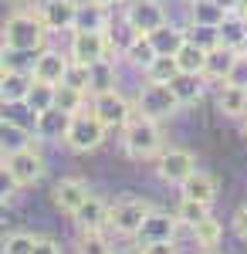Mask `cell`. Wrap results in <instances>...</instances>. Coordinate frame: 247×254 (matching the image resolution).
I'll return each instance as SVG.
<instances>
[{"label": "cell", "instance_id": "1", "mask_svg": "<svg viewBox=\"0 0 247 254\" xmlns=\"http://www.w3.org/2000/svg\"><path fill=\"white\" fill-rule=\"evenodd\" d=\"M48 38V27L41 24L38 14H10L3 20V48L7 51H17V55H34L44 48Z\"/></svg>", "mask_w": 247, "mask_h": 254}, {"label": "cell", "instance_id": "2", "mask_svg": "<svg viewBox=\"0 0 247 254\" xmlns=\"http://www.w3.org/2000/svg\"><path fill=\"white\" fill-rule=\"evenodd\" d=\"M122 146L132 159H152L163 153V132L159 122H152L146 116H129V122L122 126Z\"/></svg>", "mask_w": 247, "mask_h": 254}, {"label": "cell", "instance_id": "3", "mask_svg": "<svg viewBox=\"0 0 247 254\" xmlns=\"http://www.w3.org/2000/svg\"><path fill=\"white\" fill-rule=\"evenodd\" d=\"M105 126H102V119L92 112V109H78L71 112L68 119V132H64V142H68V149H75V153H95L98 146L105 142Z\"/></svg>", "mask_w": 247, "mask_h": 254}, {"label": "cell", "instance_id": "4", "mask_svg": "<svg viewBox=\"0 0 247 254\" xmlns=\"http://www.w3.org/2000/svg\"><path fill=\"white\" fill-rule=\"evenodd\" d=\"M135 109H139V116L152 119V122H163V119L176 116V109H180V98L173 95L170 85H163V81H149L146 88H139Z\"/></svg>", "mask_w": 247, "mask_h": 254}, {"label": "cell", "instance_id": "5", "mask_svg": "<svg viewBox=\"0 0 247 254\" xmlns=\"http://www.w3.org/2000/svg\"><path fill=\"white\" fill-rule=\"evenodd\" d=\"M152 210L149 200H139V196H125V200H119L109 207V214H105V227H112L115 234L122 237H132L139 231V224L146 220V214Z\"/></svg>", "mask_w": 247, "mask_h": 254}, {"label": "cell", "instance_id": "6", "mask_svg": "<svg viewBox=\"0 0 247 254\" xmlns=\"http://www.w3.org/2000/svg\"><path fill=\"white\" fill-rule=\"evenodd\" d=\"M112 55V41L105 31H75L71 34V61L75 64H95Z\"/></svg>", "mask_w": 247, "mask_h": 254}, {"label": "cell", "instance_id": "7", "mask_svg": "<svg viewBox=\"0 0 247 254\" xmlns=\"http://www.w3.org/2000/svg\"><path fill=\"white\" fill-rule=\"evenodd\" d=\"M3 163H7V170L14 173V180H17L20 187H34V183H41V176H44V159L31 146H20L14 153H7Z\"/></svg>", "mask_w": 247, "mask_h": 254}, {"label": "cell", "instance_id": "8", "mask_svg": "<svg viewBox=\"0 0 247 254\" xmlns=\"http://www.w3.org/2000/svg\"><path fill=\"white\" fill-rule=\"evenodd\" d=\"M92 112L102 119L105 129H122L129 122V102L119 95L115 88H105V92H95V102H92Z\"/></svg>", "mask_w": 247, "mask_h": 254}, {"label": "cell", "instance_id": "9", "mask_svg": "<svg viewBox=\"0 0 247 254\" xmlns=\"http://www.w3.org/2000/svg\"><path fill=\"white\" fill-rule=\"evenodd\" d=\"M125 24L132 34H152L159 24H166V10L159 7V0H132V7L125 10Z\"/></svg>", "mask_w": 247, "mask_h": 254}, {"label": "cell", "instance_id": "10", "mask_svg": "<svg viewBox=\"0 0 247 254\" xmlns=\"http://www.w3.org/2000/svg\"><path fill=\"white\" fill-rule=\"evenodd\" d=\"M193 170H196V159L186 149H166V153H159V163H156L159 180L163 183H173V187H180Z\"/></svg>", "mask_w": 247, "mask_h": 254}, {"label": "cell", "instance_id": "11", "mask_svg": "<svg viewBox=\"0 0 247 254\" xmlns=\"http://www.w3.org/2000/svg\"><path fill=\"white\" fill-rule=\"evenodd\" d=\"M176 217L170 214H159V210H149L146 214V220L139 224V231H135V244L139 248H146V244H156V241H173L176 237Z\"/></svg>", "mask_w": 247, "mask_h": 254}, {"label": "cell", "instance_id": "12", "mask_svg": "<svg viewBox=\"0 0 247 254\" xmlns=\"http://www.w3.org/2000/svg\"><path fill=\"white\" fill-rule=\"evenodd\" d=\"M31 81L34 75L31 71H24V68H7L3 64V78H0V102L3 105H20L24 95H27V88H31Z\"/></svg>", "mask_w": 247, "mask_h": 254}, {"label": "cell", "instance_id": "13", "mask_svg": "<svg viewBox=\"0 0 247 254\" xmlns=\"http://www.w3.org/2000/svg\"><path fill=\"white\" fill-rule=\"evenodd\" d=\"M38 10H41L38 14L41 24L48 31H71L75 27V10H78L75 0H51V3H44Z\"/></svg>", "mask_w": 247, "mask_h": 254}, {"label": "cell", "instance_id": "14", "mask_svg": "<svg viewBox=\"0 0 247 254\" xmlns=\"http://www.w3.org/2000/svg\"><path fill=\"white\" fill-rule=\"evenodd\" d=\"M180 190H183V196H190V200L213 203V200H217V190H220V183H217V176L207 173V170H193V173L180 183Z\"/></svg>", "mask_w": 247, "mask_h": 254}, {"label": "cell", "instance_id": "15", "mask_svg": "<svg viewBox=\"0 0 247 254\" xmlns=\"http://www.w3.org/2000/svg\"><path fill=\"white\" fill-rule=\"evenodd\" d=\"M244 38H247V14H241V10H227L224 20L217 24V44L241 51Z\"/></svg>", "mask_w": 247, "mask_h": 254}, {"label": "cell", "instance_id": "16", "mask_svg": "<svg viewBox=\"0 0 247 254\" xmlns=\"http://www.w3.org/2000/svg\"><path fill=\"white\" fill-rule=\"evenodd\" d=\"M68 64H71V58H64V55H58V51H41L38 58H34V71H31V75L38 81H48V85H61Z\"/></svg>", "mask_w": 247, "mask_h": 254}, {"label": "cell", "instance_id": "17", "mask_svg": "<svg viewBox=\"0 0 247 254\" xmlns=\"http://www.w3.org/2000/svg\"><path fill=\"white\" fill-rule=\"evenodd\" d=\"M85 196H88V183H85V180H61L55 187V193H51V200H55V207L61 214L71 217Z\"/></svg>", "mask_w": 247, "mask_h": 254}, {"label": "cell", "instance_id": "18", "mask_svg": "<svg viewBox=\"0 0 247 254\" xmlns=\"http://www.w3.org/2000/svg\"><path fill=\"white\" fill-rule=\"evenodd\" d=\"M68 112H61L58 105H51V109H44V112H38V136L41 139H51V142H58V139H64V132H68Z\"/></svg>", "mask_w": 247, "mask_h": 254}, {"label": "cell", "instance_id": "19", "mask_svg": "<svg viewBox=\"0 0 247 254\" xmlns=\"http://www.w3.org/2000/svg\"><path fill=\"white\" fill-rule=\"evenodd\" d=\"M71 31H109V10L92 0V3H78L75 10V27Z\"/></svg>", "mask_w": 247, "mask_h": 254}, {"label": "cell", "instance_id": "20", "mask_svg": "<svg viewBox=\"0 0 247 254\" xmlns=\"http://www.w3.org/2000/svg\"><path fill=\"white\" fill-rule=\"evenodd\" d=\"M149 38V44L156 48V55H176L180 51V44L186 41V31H180V27H173L170 20L166 24H159L152 34H146Z\"/></svg>", "mask_w": 247, "mask_h": 254}, {"label": "cell", "instance_id": "21", "mask_svg": "<svg viewBox=\"0 0 247 254\" xmlns=\"http://www.w3.org/2000/svg\"><path fill=\"white\" fill-rule=\"evenodd\" d=\"M234 48H224V44H213L207 51V61H203V78H213V81H224L230 71V61H234Z\"/></svg>", "mask_w": 247, "mask_h": 254}, {"label": "cell", "instance_id": "22", "mask_svg": "<svg viewBox=\"0 0 247 254\" xmlns=\"http://www.w3.org/2000/svg\"><path fill=\"white\" fill-rule=\"evenodd\" d=\"M105 214H109V207H105L98 196L88 193L78 203V210L71 214V220H75L78 227H105Z\"/></svg>", "mask_w": 247, "mask_h": 254}, {"label": "cell", "instance_id": "23", "mask_svg": "<svg viewBox=\"0 0 247 254\" xmlns=\"http://www.w3.org/2000/svg\"><path fill=\"white\" fill-rule=\"evenodd\" d=\"M217 105H220V112L227 119H244L247 116V88H237V85L224 81V88L217 95Z\"/></svg>", "mask_w": 247, "mask_h": 254}, {"label": "cell", "instance_id": "24", "mask_svg": "<svg viewBox=\"0 0 247 254\" xmlns=\"http://www.w3.org/2000/svg\"><path fill=\"white\" fill-rule=\"evenodd\" d=\"M173 58H176V68H180L183 75H203V61H207V51H203L200 44H193V41H183V44H180V51H176Z\"/></svg>", "mask_w": 247, "mask_h": 254}, {"label": "cell", "instance_id": "25", "mask_svg": "<svg viewBox=\"0 0 247 254\" xmlns=\"http://www.w3.org/2000/svg\"><path fill=\"white\" fill-rule=\"evenodd\" d=\"M227 14V7H220V0H193L190 7V20L196 27H217Z\"/></svg>", "mask_w": 247, "mask_h": 254}, {"label": "cell", "instance_id": "26", "mask_svg": "<svg viewBox=\"0 0 247 254\" xmlns=\"http://www.w3.org/2000/svg\"><path fill=\"white\" fill-rule=\"evenodd\" d=\"M31 142V132L14 122V119H0V153H14L20 146H27Z\"/></svg>", "mask_w": 247, "mask_h": 254}, {"label": "cell", "instance_id": "27", "mask_svg": "<svg viewBox=\"0 0 247 254\" xmlns=\"http://www.w3.org/2000/svg\"><path fill=\"white\" fill-rule=\"evenodd\" d=\"M200 78H203V75H183V71H180V75L170 81V88H173V95L180 98V105H196V102H200V95H203Z\"/></svg>", "mask_w": 247, "mask_h": 254}, {"label": "cell", "instance_id": "28", "mask_svg": "<svg viewBox=\"0 0 247 254\" xmlns=\"http://www.w3.org/2000/svg\"><path fill=\"white\" fill-rule=\"evenodd\" d=\"M78 254H112V244L102 234V227H78Z\"/></svg>", "mask_w": 247, "mask_h": 254}, {"label": "cell", "instance_id": "29", "mask_svg": "<svg viewBox=\"0 0 247 254\" xmlns=\"http://www.w3.org/2000/svg\"><path fill=\"white\" fill-rule=\"evenodd\" d=\"M55 88L58 85H48V81H31V88H27V95H24V105L38 116V112H44V109H51L55 105Z\"/></svg>", "mask_w": 247, "mask_h": 254}, {"label": "cell", "instance_id": "30", "mask_svg": "<svg viewBox=\"0 0 247 254\" xmlns=\"http://www.w3.org/2000/svg\"><path fill=\"white\" fill-rule=\"evenodd\" d=\"M105 88H115V64L109 58L88 64V92H105Z\"/></svg>", "mask_w": 247, "mask_h": 254}, {"label": "cell", "instance_id": "31", "mask_svg": "<svg viewBox=\"0 0 247 254\" xmlns=\"http://www.w3.org/2000/svg\"><path fill=\"white\" fill-rule=\"evenodd\" d=\"M193 237H196V244L200 248H217L220 241H224V224L220 220H213V217H203V220H196L193 224Z\"/></svg>", "mask_w": 247, "mask_h": 254}, {"label": "cell", "instance_id": "32", "mask_svg": "<svg viewBox=\"0 0 247 254\" xmlns=\"http://www.w3.org/2000/svg\"><path fill=\"white\" fill-rule=\"evenodd\" d=\"M125 58L132 61L135 68H142V71H146V68L152 64V58H156V48L149 44L146 34H135V38L129 41V48H125Z\"/></svg>", "mask_w": 247, "mask_h": 254}, {"label": "cell", "instance_id": "33", "mask_svg": "<svg viewBox=\"0 0 247 254\" xmlns=\"http://www.w3.org/2000/svg\"><path fill=\"white\" fill-rule=\"evenodd\" d=\"M176 75H180V68H176V58H173V55H156L152 64L146 68V78L149 81H163V85H170Z\"/></svg>", "mask_w": 247, "mask_h": 254}, {"label": "cell", "instance_id": "34", "mask_svg": "<svg viewBox=\"0 0 247 254\" xmlns=\"http://www.w3.org/2000/svg\"><path fill=\"white\" fill-rule=\"evenodd\" d=\"M210 214V203H200V200H190V196H183L180 200V207H176V220L180 224H196V220H203Z\"/></svg>", "mask_w": 247, "mask_h": 254}, {"label": "cell", "instance_id": "35", "mask_svg": "<svg viewBox=\"0 0 247 254\" xmlns=\"http://www.w3.org/2000/svg\"><path fill=\"white\" fill-rule=\"evenodd\" d=\"M55 105L61 109V112H78L81 105H85V92H78V88H71V85H58L55 88Z\"/></svg>", "mask_w": 247, "mask_h": 254}, {"label": "cell", "instance_id": "36", "mask_svg": "<svg viewBox=\"0 0 247 254\" xmlns=\"http://www.w3.org/2000/svg\"><path fill=\"white\" fill-rule=\"evenodd\" d=\"M227 85H237V88H247V51H237L234 61H230V71H227Z\"/></svg>", "mask_w": 247, "mask_h": 254}, {"label": "cell", "instance_id": "37", "mask_svg": "<svg viewBox=\"0 0 247 254\" xmlns=\"http://www.w3.org/2000/svg\"><path fill=\"white\" fill-rule=\"evenodd\" d=\"M17 193H20V183L7 170V163H0V207L10 203V200H17Z\"/></svg>", "mask_w": 247, "mask_h": 254}, {"label": "cell", "instance_id": "38", "mask_svg": "<svg viewBox=\"0 0 247 254\" xmlns=\"http://www.w3.org/2000/svg\"><path fill=\"white\" fill-rule=\"evenodd\" d=\"M61 85H71V88H78V92H85L88 88V64H68V71H64V78H61Z\"/></svg>", "mask_w": 247, "mask_h": 254}, {"label": "cell", "instance_id": "39", "mask_svg": "<svg viewBox=\"0 0 247 254\" xmlns=\"http://www.w3.org/2000/svg\"><path fill=\"white\" fill-rule=\"evenodd\" d=\"M31 248H34L31 234H10L3 241V254H31Z\"/></svg>", "mask_w": 247, "mask_h": 254}, {"label": "cell", "instance_id": "40", "mask_svg": "<svg viewBox=\"0 0 247 254\" xmlns=\"http://www.w3.org/2000/svg\"><path fill=\"white\" fill-rule=\"evenodd\" d=\"M193 38H186V41H193V44H200L203 51H210L213 44H217V27H196L193 24V31H190Z\"/></svg>", "mask_w": 247, "mask_h": 254}, {"label": "cell", "instance_id": "41", "mask_svg": "<svg viewBox=\"0 0 247 254\" xmlns=\"http://www.w3.org/2000/svg\"><path fill=\"white\" fill-rule=\"evenodd\" d=\"M139 254H176V244L173 241H156V244L139 248Z\"/></svg>", "mask_w": 247, "mask_h": 254}, {"label": "cell", "instance_id": "42", "mask_svg": "<svg viewBox=\"0 0 247 254\" xmlns=\"http://www.w3.org/2000/svg\"><path fill=\"white\" fill-rule=\"evenodd\" d=\"M234 231H237L241 241H247V203L237 207V214H234Z\"/></svg>", "mask_w": 247, "mask_h": 254}, {"label": "cell", "instance_id": "43", "mask_svg": "<svg viewBox=\"0 0 247 254\" xmlns=\"http://www.w3.org/2000/svg\"><path fill=\"white\" fill-rule=\"evenodd\" d=\"M31 254H61V248H58L55 241H48V237H34V248H31Z\"/></svg>", "mask_w": 247, "mask_h": 254}, {"label": "cell", "instance_id": "44", "mask_svg": "<svg viewBox=\"0 0 247 254\" xmlns=\"http://www.w3.org/2000/svg\"><path fill=\"white\" fill-rule=\"evenodd\" d=\"M234 10H241V14H247V0H234Z\"/></svg>", "mask_w": 247, "mask_h": 254}, {"label": "cell", "instance_id": "45", "mask_svg": "<svg viewBox=\"0 0 247 254\" xmlns=\"http://www.w3.org/2000/svg\"><path fill=\"white\" fill-rule=\"evenodd\" d=\"M102 7H115V3H122V0H98Z\"/></svg>", "mask_w": 247, "mask_h": 254}, {"label": "cell", "instance_id": "46", "mask_svg": "<svg viewBox=\"0 0 247 254\" xmlns=\"http://www.w3.org/2000/svg\"><path fill=\"white\" fill-rule=\"evenodd\" d=\"M34 3H38V7H44V3H51V0H34Z\"/></svg>", "mask_w": 247, "mask_h": 254}, {"label": "cell", "instance_id": "47", "mask_svg": "<svg viewBox=\"0 0 247 254\" xmlns=\"http://www.w3.org/2000/svg\"><path fill=\"white\" fill-rule=\"evenodd\" d=\"M0 64H3V44H0Z\"/></svg>", "mask_w": 247, "mask_h": 254}, {"label": "cell", "instance_id": "48", "mask_svg": "<svg viewBox=\"0 0 247 254\" xmlns=\"http://www.w3.org/2000/svg\"><path fill=\"white\" fill-rule=\"evenodd\" d=\"M241 51H247V38H244V44H241Z\"/></svg>", "mask_w": 247, "mask_h": 254}, {"label": "cell", "instance_id": "49", "mask_svg": "<svg viewBox=\"0 0 247 254\" xmlns=\"http://www.w3.org/2000/svg\"><path fill=\"white\" fill-rule=\"evenodd\" d=\"M203 254H217V251H213V248H207V251H203Z\"/></svg>", "mask_w": 247, "mask_h": 254}, {"label": "cell", "instance_id": "50", "mask_svg": "<svg viewBox=\"0 0 247 254\" xmlns=\"http://www.w3.org/2000/svg\"><path fill=\"white\" fill-rule=\"evenodd\" d=\"M244 132H247V116H244Z\"/></svg>", "mask_w": 247, "mask_h": 254}, {"label": "cell", "instance_id": "51", "mask_svg": "<svg viewBox=\"0 0 247 254\" xmlns=\"http://www.w3.org/2000/svg\"><path fill=\"white\" fill-rule=\"evenodd\" d=\"M0 78H3V64H0Z\"/></svg>", "mask_w": 247, "mask_h": 254}]
</instances>
